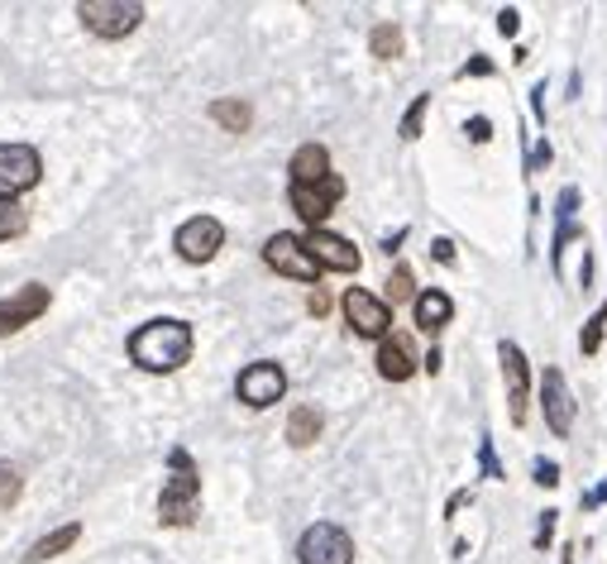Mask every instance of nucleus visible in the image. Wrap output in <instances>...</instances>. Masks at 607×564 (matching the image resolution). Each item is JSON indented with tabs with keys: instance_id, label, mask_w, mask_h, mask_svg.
<instances>
[{
	"instance_id": "obj_1",
	"label": "nucleus",
	"mask_w": 607,
	"mask_h": 564,
	"mask_svg": "<svg viewBox=\"0 0 607 564\" xmlns=\"http://www.w3.org/2000/svg\"><path fill=\"white\" fill-rule=\"evenodd\" d=\"M191 326L187 321H149V326H139L129 335V359L144 368V374H177L182 364L191 359Z\"/></svg>"
},
{
	"instance_id": "obj_2",
	"label": "nucleus",
	"mask_w": 607,
	"mask_h": 564,
	"mask_svg": "<svg viewBox=\"0 0 607 564\" xmlns=\"http://www.w3.org/2000/svg\"><path fill=\"white\" fill-rule=\"evenodd\" d=\"M173 464V478L163 484V498H158V522L163 526H191L197 522V498H201V474L191 464L187 450H173L168 454Z\"/></svg>"
},
{
	"instance_id": "obj_3",
	"label": "nucleus",
	"mask_w": 607,
	"mask_h": 564,
	"mask_svg": "<svg viewBox=\"0 0 607 564\" xmlns=\"http://www.w3.org/2000/svg\"><path fill=\"white\" fill-rule=\"evenodd\" d=\"M77 20L96 39H125V34H135L144 24V5L139 0H82Z\"/></svg>"
},
{
	"instance_id": "obj_4",
	"label": "nucleus",
	"mask_w": 607,
	"mask_h": 564,
	"mask_svg": "<svg viewBox=\"0 0 607 564\" xmlns=\"http://www.w3.org/2000/svg\"><path fill=\"white\" fill-rule=\"evenodd\" d=\"M297 555H301V564H355V541H349L345 526L315 522L301 531Z\"/></svg>"
},
{
	"instance_id": "obj_5",
	"label": "nucleus",
	"mask_w": 607,
	"mask_h": 564,
	"mask_svg": "<svg viewBox=\"0 0 607 564\" xmlns=\"http://www.w3.org/2000/svg\"><path fill=\"white\" fill-rule=\"evenodd\" d=\"M263 263H269L273 273H283V278H297V283L321 278V263L307 254V239H297V235H273L269 245H263Z\"/></svg>"
},
{
	"instance_id": "obj_6",
	"label": "nucleus",
	"mask_w": 607,
	"mask_h": 564,
	"mask_svg": "<svg viewBox=\"0 0 607 564\" xmlns=\"http://www.w3.org/2000/svg\"><path fill=\"white\" fill-rule=\"evenodd\" d=\"M235 392H239V402L253 406V412H263V406H273V402H283V392H287V374L277 364H269V359H259V364H249L245 374L235 378Z\"/></svg>"
},
{
	"instance_id": "obj_7",
	"label": "nucleus",
	"mask_w": 607,
	"mask_h": 564,
	"mask_svg": "<svg viewBox=\"0 0 607 564\" xmlns=\"http://www.w3.org/2000/svg\"><path fill=\"white\" fill-rule=\"evenodd\" d=\"M39 173H44V163L29 143H0V197L15 201L20 191H29L39 183Z\"/></svg>"
},
{
	"instance_id": "obj_8",
	"label": "nucleus",
	"mask_w": 607,
	"mask_h": 564,
	"mask_svg": "<svg viewBox=\"0 0 607 564\" xmlns=\"http://www.w3.org/2000/svg\"><path fill=\"white\" fill-rule=\"evenodd\" d=\"M339 197H345V183H339L335 173L325 177V183H311V187H301V183L287 187V201H293V211L311 225V230H321V221L335 211V201H339Z\"/></svg>"
},
{
	"instance_id": "obj_9",
	"label": "nucleus",
	"mask_w": 607,
	"mask_h": 564,
	"mask_svg": "<svg viewBox=\"0 0 607 564\" xmlns=\"http://www.w3.org/2000/svg\"><path fill=\"white\" fill-rule=\"evenodd\" d=\"M221 245H225V225L215 215H191L177 230V254L187 263H211L221 254Z\"/></svg>"
},
{
	"instance_id": "obj_10",
	"label": "nucleus",
	"mask_w": 607,
	"mask_h": 564,
	"mask_svg": "<svg viewBox=\"0 0 607 564\" xmlns=\"http://www.w3.org/2000/svg\"><path fill=\"white\" fill-rule=\"evenodd\" d=\"M345 321L355 326V335H369V340H387V330H393L387 302H379V297L363 292V287H349L345 292Z\"/></svg>"
},
{
	"instance_id": "obj_11",
	"label": "nucleus",
	"mask_w": 607,
	"mask_h": 564,
	"mask_svg": "<svg viewBox=\"0 0 607 564\" xmlns=\"http://www.w3.org/2000/svg\"><path fill=\"white\" fill-rule=\"evenodd\" d=\"M48 302H53V292H48L44 283H24L15 297H5V302H0V335L29 326V321H39L48 311Z\"/></svg>"
},
{
	"instance_id": "obj_12",
	"label": "nucleus",
	"mask_w": 607,
	"mask_h": 564,
	"mask_svg": "<svg viewBox=\"0 0 607 564\" xmlns=\"http://www.w3.org/2000/svg\"><path fill=\"white\" fill-rule=\"evenodd\" d=\"M503 378H507V402H512V422L521 426L527 422V398H531V368H527V354L517 350L512 340H503Z\"/></svg>"
},
{
	"instance_id": "obj_13",
	"label": "nucleus",
	"mask_w": 607,
	"mask_h": 564,
	"mask_svg": "<svg viewBox=\"0 0 607 564\" xmlns=\"http://www.w3.org/2000/svg\"><path fill=\"white\" fill-rule=\"evenodd\" d=\"M307 254L321 263V268H331V273H359V249L349 245V239L331 235V230H311L307 235Z\"/></svg>"
},
{
	"instance_id": "obj_14",
	"label": "nucleus",
	"mask_w": 607,
	"mask_h": 564,
	"mask_svg": "<svg viewBox=\"0 0 607 564\" xmlns=\"http://www.w3.org/2000/svg\"><path fill=\"white\" fill-rule=\"evenodd\" d=\"M545 422L555 436H569V426H574V398H569L560 368H545Z\"/></svg>"
},
{
	"instance_id": "obj_15",
	"label": "nucleus",
	"mask_w": 607,
	"mask_h": 564,
	"mask_svg": "<svg viewBox=\"0 0 607 564\" xmlns=\"http://www.w3.org/2000/svg\"><path fill=\"white\" fill-rule=\"evenodd\" d=\"M379 374L387 383H407L411 374H417V359H411L407 335H387V340L379 344Z\"/></svg>"
},
{
	"instance_id": "obj_16",
	"label": "nucleus",
	"mask_w": 607,
	"mask_h": 564,
	"mask_svg": "<svg viewBox=\"0 0 607 564\" xmlns=\"http://www.w3.org/2000/svg\"><path fill=\"white\" fill-rule=\"evenodd\" d=\"M287 173H293V183H301V187L325 183V177H331V153H325V143H301Z\"/></svg>"
},
{
	"instance_id": "obj_17",
	"label": "nucleus",
	"mask_w": 607,
	"mask_h": 564,
	"mask_svg": "<svg viewBox=\"0 0 607 564\" xmlns=\"http://www.w3.org/2000/svg\"><path fill=\"white\" fill-rule=\"evenodd\" d=\"M450 316H455V302L445 292H435V287H431V292L417 297V326L426 330V335L445 330V326H450Z\"/></svg>"
},
{
	"instance_id": "obj_18",
	"label": "nucleus",
	"mask_w": 607,
	"mask_h": 564,
	"mask_svg": "<svg viewBox=\"0 0 607 564\" xmlns=\"http://www.w3.org/2000/svg\"><path fill=\"white\" fill-rule=\"evenodd\" d=\"M77 541H82V522H67V526H58L53 536L34 541V550L24 555V564H44V560H53V555H63V550H72Z\"/></svg>"
},
{
	"instance_id": "obj_19",
	"label": "nucleus",
	"mask_w": 607,
	"mask_h": 564,
	"mask_svg": "<svg viewBox=\"0 0 607 564\" xmlns=\"http://www.w3.org/2000/svg\"><path fill=\"white\" fill-rule=\"evenodd\" d=\"M315 436H321V412L315 406H297L293 416H287V440H293L297 450L315 446Z\"/></svg>"
},
{
	"instance_id": "obj_20",
	"label": "nucleus",
	"mask_w": 607,
	"mask_h": 564,
	"mask_svg": "<svg viewBox=\"0 0 607 564\" xmlns=\"http://www.w3.org/2000/svg\"><path fill=\"white\" fill-rule=\"evenodd\" d=\"M211 120L215 125H225L230 135H245V129L253 125V111L245 101H211Z\"/></svg>"
},
{
	"instance_id": "obj_21",
	"label": "nucleus",
	"mask_w": 607,
	"mask_h": 564,
	"mask_svg": "<svg viewBox=\"0 0 607 564\" xmlns=\"http://www.w3.org/2000/svg\"><path fill=\"white\" fill-rule=\"evenodd\" d=\"M369 48H373V58H397L402 53V29H397V24H379V29L369 34Z\"/></svg>"
},
{
	"instance_id": "obj_22",
	"label": "nucleus",
	"mask_w": 607,
	"mask_h": 564,
	"mask_svg": "<svg viewBox=\"0 0 607 564\" xmlns=\"http://www.w3.org/2000/svg\"><path fill=\"white\" fill-rule=\"evenodd\" d=\"M24 225H29V215H24L20 201L0 197V239H15V235H24Z\"/></svg>"
},
{
	"instance_id": "obj_23",
	"label": "nucleus",
	"mask_w": 607,
	"mask_h": 564,
	"mask_svg": "<svg viewBox=\"0 0 607 564\" xmlns=\"http://www.w3.org/2000/svg\"><path fill=\"white\" fill-rule=\"evenodd\" d=\"M20 502V469L0 460V512H10Z\"/></svg>"
},
{
	"instance_id": "obj_24",
	"label": "nucleus",
	"mask_w": 607,
	"mask_h": 564,
	"mask_svg": "<svg viewBox=\"0 0 607 564\" xmlns=\"http://www.w3.org/2000/svg\"><path fill=\"white\" fill-rule=\"evenodd\" d=\"M603 326H607V302L593 311V321L584 326V335H579V350L584 354H598V344H603Z\"/></svg>"
},
{
	"instance_id": "obj_25",
	"label": "nucleus",
	"mask_w": 607,
	"mask_h": 564,
	"mask_svg": "<svg viewBox=\"0 0 607 564\" xmlns=\"http://www.w3.org/2000/svg\"><path fill=\"white\" fill-rule=\"evenodd\" d=\"M426 111H431V96H417V101H411V111L402 115V139L421 135V120H426Z\"/></svg>"
},
{
	"instance_id": "obj_26",
	"label": "nucleus",
	"mask_w": 607,
	"mask_h": 564,
	"mask_svg": "<svg viewBox=\"0 0 607 564\" xmlns=\"http://www.w3.org/2000/svg\"><path fill=\"white\" fill-rule=\"evenodd\" d=\"M411 268H393V278H387V297H393V302H407L411 297Z\"/></svg>"
},
{
	"instance_id": "obj_27",
	"label": "nucleus",
	"mask_w": 607,
	"mask_h": 564,
	"mask_svg": "<svg viewBox=\"0 0 607 564\" xmlns=\"http://www.w3.org/2000/svg\"><path fill=\"white\" fill-rule=\"evenodd\" d=\"M536 484H541V488H555V484H560V464L536 460Z\"/></svg>"
},
{
	"instance_id": "obj_28",
	"label": "nucleus",
	"mask_w": 607,
	"mask_h": 564,
	"mask_svg": "<svg viewBox=\"0 0 607 564\" xmlns=\"http://www.w3.org/2000/svg\"><path fill=\"white\" fill-rule=\"evenodd\" d=\"M469 139H473V143H488V139H493V125H488L483 115H473V120H469Z\"/></svg>"
},
{
	"instance_id": "obj_29",
	"label": "nucleus",
	"mask_w": 607,
	"mask_h": 564,
	"mask_svg": "<svg viewBox=\"0 0 607 564\" xmlns=\"http://www.w3.org/2000/svg\"><path fill=\"white\" fill-rule=\"evenodd\" d=\"M307 306H311V316H325L331 311V297L321 292V287H311V297H307Z\"/></svg>"
},
{
	"instance_id": "obj_30",
	"label": "nucleus",
	"mask_w": 607,
	"mask_h": 564,
	"mask_svg": "<svg viewBox=\"0 0 607 564\" xmlns=\"http://www.w3.org/2000/svg\"><path fill=\"white\" fill-rule=\"evenodd\" d=\"M497 29H503L507 39H512V34L521 29V15H517V10H503V15H497Z\"/></svg>"
},
{
	"instance_id": "obj_31",
	"label": "nucleus",
	"mask_w": 607,
	"mask_h": 564,
	"mask_svg": "<svg viewBox=\"0 0 607 564\" xmlns=\"http://www.w3.org/2000/svg\"><path fill=\"white\" fill-rule=\"evenodd\" d=\"M435 259H441V263H455V245H450V239H435Z\"/></svg>"
},
{
	"instance_id": "obj_32",
	"label": "nucleus",
	"mask_w": 607,
	"mask_h": 564,
	"mask_svg": "<svg viewBox=\"0 0 607 564\" xmlns=\"http://www.w3.org/2000/svg\"><path fill=\"white\" fill-rule=\"evenodd\" d=\"M550 526H555V512H545V517H541V536H536V546H541V550L550 546Z\"/></svg>"
},
{
	"instance_id": "obj_33",
	"label": "nucleus",
	"mask_w": 607,
	"mask_h": 564,
	"mask_svg": "<svg viewBox=\"0 0 607 564\" xmlns=\"http://www.w3.org/2000/svg\"><path fill=\"white\" fill-rule=\"evenodd\" d=\"M550 163V143H536V153H531V167H545Z\"/></svg>"
},
{
	"instance_id": "obj_34",
	"label": "nucleus",
	"mask_w": 607,
	"mask_h": 564,
	"mask_svg": "<svg viewBox=\"0 0 607 564\" xmlns=\"http://www.w3.org/2000/svg\"><path fill=\"white\" fill-rule=\"evenodd\" d=\"M464 72H473V77H483V72H493V63H488V58H473V63H469Z\"/></svg>"
}]
</instances>
